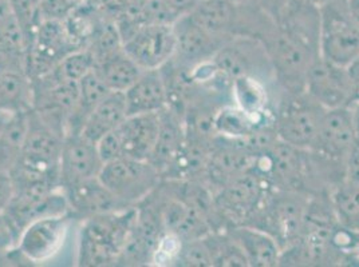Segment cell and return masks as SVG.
Instances as JSON below:
<instances>
[{
    "label": "cell",
    "instance_id": "6da1fadb",
    "mask_svg": "<svg viewBox=\"0 0 359 267\" xmlns=\"http://www.w3.org/2000/svg\"><path fill=\"white\" fill-rule=\"evenodd\" d=\"M319 7L309 0H291L259 39L282 91H304L307 74L319 58Z\"/></svg>",
    "mask_w": 359,
    "mask_h": 267
},
{
    "label": "cell",
    "instance_id": "7a4b0ae2",
    "mask_svg": "<svg viewBox=\"0 0 359 267\" xmlns=\"http://www.w3.org/2000/svg\"><path fill=\"white\" fill-rule=\"evenodd\" d=\"M65 136L51 129L32 110L22 152L10 175L15 187L48 183L60 186V155Z\"/></svg>",
    "mask_w": 359,
    "mask_h": 267
},
{
    "label": "cell",
    "instance_id": "3957f363",
    "mask_svg": "<svg viewBox=\"0 0 359 267\" xmlns=\"http://www.w3.org/2000/svg\"><path fill=\"white\" fill-rule=\"evenodd\" d=\"M135 208H123L85 219L78 246L79 266H118L121 254L130 237Z\"/></svg>",
    "mask_w": 359,
    "mask_h": 267
},
{
    "label": "cell",
    "instance_id": "277c9868",
    "mask_svg": "<svg viewBox=\"0 0 359 267\" xmlns=\"http://www.w3.org/2000/svg\"><path fill=\"white\" fill-rule=\"evenodd\" d=\"M311 194L272 189L254 217L245 223L275 238L282 250L299 239Z\"/></svg>",
    "mask_w": 359,
    "mask_h": 267
},
{
    "label": "cell",
    "instance_id": "5b68a950",
    "mask_svg": "<svg viewBox=\"0 0 359 267\" xmlns=\"http://www.w3.org/2000/svg\"><path fill=\"white\" fill-rule=\"evenodd\" d=\"M325 111L306 91H283L272 113L278 139L298 149H313Z\"/></svg>",
    "mask_w": 359,
    "mask_h": 267
},
{
    "label": "cell",
    "instance_id": "8992f818",
    "mask_svg": "<svg viewBox=\"0 0 359 267\" xmlns=\"http://www.w3.org/2000/svg\"><path fill=\"white\" fill-rule=\"evenodd\" d=\"M319 57L347 67L359 57V24L347 0H332L319 7Z\"/></svg>",
    "mask_w": 359,
    "mask_h": 267
},
{
    "label": "cell",
    "instance_id": "52a82bcc",
    "mask_svg": "<svg viewBox=\"0 0 359 267\" xmlns=\"http://www.w3.org/2000/svg\"><path fill=\"white\" fill-rule=\"evenodd\" d=\"M272 189L254 168L222 185L215 192V205L226 229L248 222Z\"/></svg>",
    "mask_w": 359,
    "mask_h": 267
},
{
    "label": "cell",
    "instance_id": "ba28073f",
    "mask_svg": "<svg viewBox=\"0 0 359 267\" xmlns=\"http://www.w3.org/2000/svg\"><path fill=\"white\" fill-rule=\"evenodd\" d=\"M100 179L121 203L135 208L161 183V173L149 161L122 157L104 164Z\"/></svg>",
    "mask_w": 359,
    "mask_h": 267
},
{
    "label": "cell",
    "instance_id": "9c48e42d",
    "mask_svg": "<svg viewBox=\"0 0 359 267\" xmlns=\"http://www.w3.org/2000/svg\"><path fill=\"white\" fill-rule=\"evenodd\" d=\"M212 64L231 83L240 78L275 82L264 45L255 38H231L215 55Z\"/></svg>",
    "mask_w": 359,
    "mask_h": 267
},
{
    "label": "cell",
    "instance_id": "30bf717a",
    "mask_svg": "<svg viewBox=\"0 0 359 267\" xmlns=\"http://www.w3.org/2000/svg\"><path fill=\"white\" fill-rule=\"evenodd\" d=\"M357 143L358 130L354 108H330L323 114L314 147L310 151L331 161L347 164V159Z\"/></svg>",
    "mask_w": 359,
    "mask_h": 267
},
{
    "label": "cell",
    "instance_id": "8fae6325",
    "mask_svg": "<svg viewBox=\"0 0 359 267\" xmlns=\"http://www.w3.org/2000/svg\"><path fill=\"white\" fill-rule=\"evenodd\" d=\"M72 219L69 214L43 217L29 223L20 231L16 247L31 266L48 262L62 250Z\"/></svg>",
    "mask_w": 359,
    "mask_h": 267
},
{
    "label": "cell",
    "instance_id": "7c38bea8",
    "mask_svg": "<svg viewBox=\"0 0 359 267\" xmlns=\"http://www.w3.org/2000/svg\"><path fill=\"white\" fill-rule=\"evenodd\" d=\"M173 24L147 23L123 41L125 52L142 70H158L175 55Z\"/></svg>",
    "mask_w": 359,
    "mask_h": 267
},
{
    "label": "cell",
    "instance_id": "4fadbf2b",
    "mask_svg": "<svg viewBox=\"0 0 359 267\" xmlns=\"http://www.w3.org/2000/svg\"><path fill=\"white\" fill-rule=\"evenodd\" d=\"M304 91L326 110L355 104V89L347 68L320 57L307 74Z\"/></svg>",
    "mask_w": 359,
    "mask_h": 267
},
{
    "label": "cell",
    "instance_id": "5bb4252c",
    "mask_svg": "<svg viewBox=\"0 0 359 267\" xmlns=\"http://www.w3.org/2000/svg\"><path fill=\"white\" fill-rule=\"evenodd\" d=\"M173 32L176 48L172 60L189 70L212 62L219 50L231 39L203 29L191 15L179 17L173 23Z\"/></svg>",
    "mask_w": 359,
    "mask_h": 267
},
{
    "label": "cell",
    "instance_id": "9a60e30c",
    "mask_svg": "<svg viewBox=\"0 0 359 267\" xmlns=\"http://www.w3.org/2000/svg\"><path fill=\"white\" fill-rule=\"evenodd\" d=\"M104 164L95 142L81 133L67 134L60 155V187L100 177Z\"/></svg>",
    "mask_w": 359,
    "mask_h": 267
},
{
    "label": "cell",
    "instance_id": "2e32d148",
    "mask_svg": "<svg viewBox=\"0 0 359 267\" xmlns=\"http://www.w3.org/2000/svg\"><path fill=\"white\" fill-rule=\"evenodd\" d=\"M69 203V214L73 219H89L91 217L123 210L120 201L109 192L100 177L78 182L62 189Z\"/></svg>",
    "mask_w": 359,
    "mask_h": 267
},
{
    "label": "cell",
    "instance_id": "e0dca14e",
    "mask_svg": "<svg viewBox=\"0 0 359 267\" xmlns=\"http://www.w3.org/2000/svg\"><path fill=\"white\" fill-rule=\"evenodd\" d=\"M160 129V113L128 115L116 129L122 157L149 161Z\"/></svg>",
    "mask_w": 359,
    "mask_h": 267
},
{
    "label": "cell",
    "instance_id": "ac0fdd59",
    "mask_svg": "<svg viewBox=\"0 0 359 267\" xmlns=\"http://www.w3.org/2000/svg\"><path fill=\"white\" fill-rule=\"evenodd\" d=\"M185 139L187 129L184 115L170 107L160 111V129L149 162L161 173V175H164L179 157Z\"/></svg>",
    "mask_w": 359,
    "mask_h": 267
},
{
    "label": "cell",
    "instance_id": "d6986e66",
    "mask_svg": "<svg viewBox=\"0 0 359 267\" xmlns=\"http://www.w3.org/2000/svg\"><path fill=\"white\" fill-rule=\"evenodd\" d=\"M128 115L160 113L168 107V94L161 70H144L123 92Z\"/></svg>",
    "mask_w": 359,
    "mask_h": 267
},
{
    "label": "cell",
    "instance_id": "ffe728a7",
    "mask_svg": "<svg viewBox=\"0 0 359 267\" xmlns=\"http://www.w3.org/2000/svg\"><path fill=\"white\" fill-rule=\"evenodd\" d=\"M226 231L239 245L250 267L279 266L282 247L269 233L248 224L231 226Z\"/></svg>",
    "mask_w": 359,
    "mask_h": 267
},
{
    "label": "cell",
    "instance_id": "44dd1931",
    "mask_svg": "<svg viewBox=\"0 0 359 267\" xmlns=\"http://www.w3.org/2000/svg\"><path fill=\"white\" fill-rule=\"evenodd\" d=\"M126 117L128 108L123 92L111 91L90 113L81 134L97 143L101 138L114 131Z\"/></svg>",
    "mask_w": 359,
    "mask_h": 267
},
{
    "label": "cell",
    "instance_id": "7402d4cb",
    "mask_svg": "<svg viewBox=\"0 0 359 267\" xmlns=\"http://www.w3.org/2000/svg\"><path fill=\"white\" fill-rule=\"evenodd\" d=\"M32 80L25 67H11L0 73V110L11 114L32 110Z\"/></svg>",
    "mask_w": 359,
    "mask_h": 267
},
{
    "label": "cell",
    "instance_id": "603a6c76",
    "mask_svg": "<svg viewBox=\"0 0 359 267\" xmlns=\"http://www.w3.org/2000/svg\"><path fill=\"white\" fill-rule=\"evenodd\" d=\"M94 71L110 91L125 92L144 70L122 48L104 59L98 60L94 66Z\"/></svg>",
    "mask_w": 359,
    "mask_h": 267
},
{
    "label": "cell",
    "instance_id": "cb8c5ba5",
    "mask_svg": "<svg viewBox=\"0 0 359 267\" xmlns=\"http://www.w3.org/2000/svg\"><path fill=\"white\" fill-rule=\"evenodd\" d=\"M109 92H111V91L106 87L105 83L101 80V78L94 70L86 75L83 79H81L78 101L75 104L74 111L69 119L67 134L81 133L83 123L86 122L90 113L95 108L97 104L105 98Z\"/></svg>",
    "mask_w": 359,
    "mask_h": 267
},
{
    "label": "cell",
    "instance_id": "d4e9b609",
    "mask_svg": "<svg viewBox=\"0 0 359 267\" xmlns=\"http://www.w3.org/2000/svg\"><path fill=\"white\" fill-rule=\"evenodd\" d=\"M329 195L338 224L359 233V180L344 178L330 190Z\"/></svg>",
    "mask_w": 359,
    "mask_h": 267
},
{
    "label": "cell",
    "instance_id": "484cf974",
    "mask_svg": "<svg viewBox=\"0 0 359 267\" xmlns=\"http://www.w3.org/2000/svg\"><path fill=\"white\" fill-rule=\"evenodd\" d=\"M260 126L266 124H260L256 119L235 103L222 106L215 115L216 133L219 136L229 139H243Z\"/></svg>",
    "mask_w": 359,
    "mask_h": 267
},
{
    "label": "cell",
    "instance_id": "4316f807",
    "mask_svg": "<svg viewBox=\"0 0 359 267\" xmlns=\"http://www.w3.org/2000/svg\"><path fill=\"white\" fill-rule=\"evenodd\" d=\"M27 114H14L0 134V173H10L19 159L27 131Z\"/></svg>",
    "mask_w": 359,
    "mask_h": 267
},
{
    "label": "cell",
    "instance_id": "83f0119b",
    "mask_svg": "<svg viewBox=\"0 0 359 267\" xmlns=\"http://www.w3.org/2000/svg\"><path fill=\"white\" fill-rule=\"evenodd\" d=\"M41 4L42 0H10L11 13L25 35L29 50L34 42L38 27L42 23Z\"/></svg>",
    "mask_w": 359,
    "mask_h": 267
},
{
    "label": "cell",
    "instance_id": "f1b7e54d",
    "mask_svg": "<svg viewBox=\"0 0 359 267\" xmlns=\"http://www.w3.org/2000/svg\"><path fill=\"white\" fill-rule=\"evenodd\" d=\"M173 266H213V252L210 246V234L207 237L181 242Z\"/></svg>",
    "mask_w": 359,
    "mask_h": 267
},
{
    "label": "cell",
    "instance_id": "f546056e",
    "mask_svg": "<svg viewBox=\"0 0 359 267\" xmlns=\"http://www.w3.org/2000/svg\"><path fill=\"white\" fill-rule=\"evenodd\" d=\"M94 66H95L94 55L91 54L88 47H83L66 55L54 67V70L62 79L79 82L94 70Z\"/></svg>",
    "mask_w": 359,
    "mask_h": 267
},
{
    "label": "cell",
    "instance_id": "4dcf8cb0",
    "mask_svg": "<svg viewBox=\"0 0 359 267\" xmlns=\"http://www.w3.org/2000/svg\"><path fill=\"white\" fill-rule=\"evenodd\" d=\"M78 4L75 0H42V20L65 22L73 15Z\"/></svg>",
    "mask_w": 359,
    "mask_h": 267
},
{
    "label": "cell",
    "instance_id": "1f68e13d",
    "mask_svg": "<svg viewBox=\"0 0 359 267\" xmlns=\"http://www.w3.org/2000/svg\"><path fill=\"white\" fill-rule=\"evenodd\" d=\"M20 231L14 221L4 211L0 214V252L16 247Z\"/></svg>",
    "mask_w": 359,
    "mask_h": 267
},
{
    "label": "cell",
    "instance_id": "d6a6232c",
    "mask_svg": "<svg viewBox=\"0 0 359 267\" xmlns=\"http://www.w3.org/2000/svg\"><path fill=\"white\" fill-rule=\"evenodd\" d=\"M14 195V183L10 173H0V214L4 212Z\"/></svg>",
    "mask_w": 359,
    "mask_h": 267
},
{
    "label": "cell",
    "instance_id": "836d02e7",
    "mask_svg": "<svg viewBox=\"0 0 359 267\" xmlns=\"http://www.w3.org/2000/svg\"><path fill=\"white\" fill-rule=\"evenodd\" d=\"M161 1L168 7V10L179 19L181 16L191 14L201 0H161Z\"/></svg>",
    "mask_w": 359,
    "mask_h": 267
},
{
    "label": "cell",
    "instance_id": "e575fe53",
    "mask_svg": "<svg viewBox=\"0 0 359 267\" xmlns=\"http://www.w3.org/2000/svg\"><path fill=\"white\" fill-rule=\"evenodd\" d=\"M257 7H260L264 13H267L273 20L282 14V11L288 6L291 0H251Z\"/></svg>",
    "mask_w": 359,
    "mask_h": 267
},
{
    "label": "cell",
    "instance_id": "d590c367",
    "mask_svg": "<svg viewBox=\"0 0 359 267\" xmlns=\"http://www.w3.org/2000/svg\"><path fill=\"white\" fill-rule=\"evenodd\" d=\"M11 67H25L26 68V59L16 58L10 54L0 51V73H3L7 68H11Z\"/></svg>",
    "mask_w": 359,
    "mask_h": 267
},
{
    "label": "cell",
    "instance_id": "8d00e7d4",
    "mask_svg": "<svg viewBox=\"0 0 359 267\" xmlns=\"http://www.w3.org/2000/svg\"><path fill=\"white\" fill-rule=\"evenodd\" d=\"M346 68H347V73L350 75L351 82L354 85V89H355V104H359V57L357 59L353 60Z\"/></svg>",
    "mask_w": 359,
    "mask_h": 267
},
{
    "label": "cell",
    "instance_id": "74e56055",
    "mask_svg": "<svg viewBox=\"0 0 359 267\" xmlns=\"http://www.w3.org/2000/svg\"><path fill=\"white\" fill-rule=\"evenodd\" d=\"M14 114L7 113V111H1L0 110V134L3 133V130L6 129V126L8 124V122L11 120Z\"/></svg>",
    "mask_w": 359,
    "mask_h": 267
},
{
    "label": "cell",
    "instance_id": "f35d334b",
    "mask_svg": "<svg viewBox=\"0 0 359 267\" xmlns=\"http://www.w3.org/2000/svg\"><path fill=\"white\" fill-rule=\"evenodd\" d=\"M347 4L351 15L354 16V19L358 22L359 24V0H347Z\"/></svg>",
    "mask_w": 359,
    "mask_h": 267
},
{
    "label": "cell",
    "instance_id": "ab89813d",
    "mask_svg": "<svg viewBox=\"0 0 359 267\" xmlns=\"http://www.w3.org/2000/svg\"><path fill=\"white\" fill-rule=\"evenodd\" d=\"M310 3H313L315 6H318V7H320V6H323V4H326V3H330V1H332V0H309Z\"/></svg>",
    "mask_w": 359,
    "mask_h": 267
},
{
    "label": "cell",
    "instance_id": "60d3db41",
    "mask_svg": "<svg viewBox=\"0 0 359 267\" xmlns=\"http://www.w3.org/2000/svg\"><path fill=\"white\" fill-rule=\"evenodd\" d=\"M228 1H233V3H243V1H248V0H228Z\"/></svg>",
    "mask_w": 359,
    "mask_h": 267
},
{
    "label": "cell",
    "instance_id": "b9f144b4",
    "mask_svg": "<svg viewBox=\"0 0 359 267\" xmlns=\"http://www.w3.org/2000/svg\"><path fill=\"white\" fill-rule=\"evenodd\" d=\"M75 1H76V3H81V1H82V0H75Z\"/></svg>",
    "mask_w": 359,
    "mask_h": 267
}]
</instances>
